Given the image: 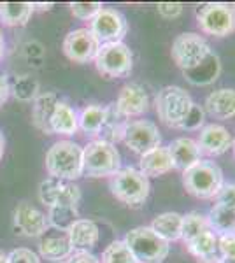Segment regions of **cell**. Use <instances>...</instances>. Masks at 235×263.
<instances>
[{
	"mask_svg": "<svg viewBox=\"0 0 235 263\" xmlns=\"http://www.w3.org/2000/svg\"><path fill=\"white\" fill-rule=\"evenodd\" d=\"M65 263H100V260L88 251H76L67 258Z\"/></svg>",
	"mask_w": 235,
	"mask_h": 263,
	"instance_id": "41",
	"label": "cell"
},
{
	"mask_svg": "<svg viewBox=\"0 0 235 263\" xmlns=\"http://www.w3.org/2000/svg\"><path fill=\"white\" fill-rule=\"evenodd\" d=\"M93 62L102 76L111 79H121L130 76L134 69V53L125 42H111L98 48Z\"/></svg>",
	"mask_w": 235,
	"mask_h": 263,
	"instance_id": "7",
	"label": "cell"
},
{
	"mask_svg": "<svg viewBox=\"0 0 235 263\" xmlns=\"http://www.w3.org/2000/svg\"><path fill=\"white\" fill-rule=\"evenodd\" d=\"M109 188L113 197L128 207H139L148 200L151 192V182L139 168H119L109 177Z\"/></svg>",
	"mask_w": 235,
	"mask_h": 263,
	"instance_id": "4",
	"label": "cell"
},
{
	"mask_svg": "<svg viewBox=\"0 0 235 263\" xmlns=\"http://www.w3.org/2000/svg\"><path fill=\"white\" fill-rule=\"evenodd\" d=\"M130 151L142 156L144 153L155 149L161 144V135L158 126L149 120H134L128 121L123 141Z\"/></svg>",
	"mask_w": 235,
	"mask_h": 263,
	"instance_id": "11",
	"label": "cell"
},
{
	"mask_svg": "<svg viewBox=\"0 0 235 263\" xmlns=\"http://www.w3.org/2000/svg\"><path fill=\"white\" fill-rule=\"evenodd\" d=\"M232 151H233V156H235V137L232 139Z\"/></svg>",
	"mask_w": 235,
	"mask_h": 263,
	"instance_id": "47",
	"label": "cell"
},
{
	"mask_svg": "<svg viewBox=\"0 0 235 263\" xmlns=\"http://www.w3.org/2000/svg\"><path fill=\"white\" fill-rule=\"evenodd\" d=\"M174 171V163L167 146H158L155 149L144 153L139 162V172L148 177H160Z\"/></svg>",
	"mask_w": 235,
	"mask_h": 263,
	"instance_id": "19",
	"label": "cell"
},
{
	"mask_svg": "<svg viewBox=\"0 0 235 263\" xmlns=\"http://www.w3.org/2000/svg\"><path fill=\"white\" fill-rule=\"evenodd\" d=\"M49 228L48 218L33 205L23 202L14 209V230L23 237H41Z\"/></svg>",
	"mask_w": 235,
	"mask_h": 263,
	"instance_id": "14",
	"label": "cell"
},
{
	"mask_svg": "<svg viewBox=\"0 0 235 263\" xmlns=\"http://www.w3.org/2000/svg\"><path fill=\"white\" fill-rule=\"evenodd\" d=\"M70 246L74 251H88L93 249L100 239V230H98L97 223L92 219H78L72 227L67 230Z\"/></svg>",
	"mask_w": 235,
	"mask_h": 263,
	"instance_id": "21",
	"label": "cell"
},
{
	"mask_svg": "<svg viewBox=\"0 0 235 263\" xmlns=\"http://www.w3.org/2000/svg\"><path fill=\"white\" fill-rule=\"evenodd\" d=\"M100 263H137L123 240H114L102 253Z\"/></svg>",
	"mask_w": 235,
	"mask_h": 263,
	"instance_id": "33",
	"label": "cell"
},
{
	"mask_svg": "<svg viewBox=\"0 0 235 263\" xmlns=\"http://www.w3.org/2000/svg\"><path fill=\"white\" fill-rule=\"evenodd\" d=\"M78 128V112L65 102H58L51 118V132L60 135H74Z\"/></svg>",
	"mask_w": 235,
	"mask_h": 263,
	"instance_id": "28",
	"label": "cell"
},
{
	"mask_svg": "<svg viewBox=\"0 0 235 263\" xmlns=\"http://www.w3.org/2000/svg\"><path fill=\"white\" fill-rule=\"evenodd\" d=\"M9 93H11V86L7 83V79L0 74V105L4 104L7 99H9Z\"/></svg>",
	"mask_w": 235,
	"mask_h": 263,
	"instance_id": "42",
	"label": "cell"
},
{
	"mask_svg": "<svg viewBox=\"0 0 235 263\" xmlns=\"http://www.w3.org/2000/svg\"><path fill=\"white\" fill-rule=\"evenodd\" d=\"M196 23L207 35L228 37L235 32V9L223 2L202 4L196 9Z\"/></svg>",
	"mask_w": 235,
	"mask_h": 263,
	"instance_id": "8",
	"label": "cell"
},
{
	"mask_svg": "<svg viewBox=\"0 0 235 263\" xmlns=\"http://www.w3.org/2000/svg\"><path fill=\"white\" fill-rule=\"evenodd\" d=\"M39 253L42 258L57 263V261L67 260V258L74 253V249H72V246H70L67 232H63V233H58V235H46L39 242Z\"/></svg>",
	"mask_w": 235,
	"mask_h": 263,
	"instance_id": "26",
	"label": "cell"
},
{
	"mask_svg": "<svg viewBox=\"0 0 235 263\" xmlns=\"http://www.w3.org/2000/svg\"><path fill=\"white\" fill-rule=\"evenodd\" d=\"M223 171L220 165L211 160H200L193 167L183 172V186L191 197L200 200L216 198L220 190L223 188Z\"/></svg>",
	"mask_w": 235,
	"mask_h": 263,
	"instance_id": "2",
	"label": "cell"
},
{
	"mask_svg": "<svg viewBox=\"0 0 235 263\" xmlns=\"http://www.w3.org/2000/svg\"><path fill=\"white\" fill-rule=\"evenodd\" d=\"M51 6H53V4H33V11H35V9L48 11V9H51Z\"/></svg>",
	"mask_w": 235,
	"mask_h": 263,
	"instance_id": "43",
	"label": "cell"
},
{
	"mask_svg": "<svg viewBox=\"0 0 235 263\" xmlns=\"http://www.w3.org/2000/svg\"><path fill=\"white\" fill-rule=\"evenodd\" d=\"M57 104L58 99L55 93H41L33 102L32 121L35 125V128H39L46 135H53V132H51V118H53Z\"/></svg>",
	"mask_w": 235,
	"mask_h": 263,
	"instance_id": "25",
	"label": "cell"
},
{
	"mask_svg": "<svg viewBox=\"0 0 235 263\" xmlns=\"http://www.w3.org/2000/svg\"><path fill=\"white\" fill-rule=\"evenodd\" d=\"M37 90H39V83L35 79L28 78V76H23L14 83L12 93H14V97L18 100L30 102L32 99H37Z\"/></svg>",
	"mask_w": 235,
	"mask_h": 263,
	"instance_id": "34",
	"label": "cell"
},
{
	"mask_svg": "<svg viewBox=\"0 0 235 263\" xmlns=\"http://www.w3.org/2000/svg\"><path fill=\"white\" fill-rule=\"evenodd\" d=\"M220 74H221V62L214 51L200 65H196L195 69L183 72L185 79L188 83L193 84V86H209V84H212L220 78Z\"/></svg>",
	"mask_w": 235,
	"mask_h": 263,
	"instance_id": "24",
	"label": "cell"
},
{
	"mask_svg": "<svg viewBox=\"0 0 235 263\" xmlns=\"http://www.w3.org/2000/svg\"><path fill=\"white\" fill-rule=\"evenodd\" d=\"M204 112L214 120H232L235 118V90L233 88H220L207 95L204 102Z\"/></svg>",
	"mask_w": 235,
	"mask_h": 263,
	"instance_id": "18",
	"label": "cell"
},
{
	"mask_svg": "<svg viewBox=\"0 0 235 263\" xmlns=\"http://www.w3.org/2000/svg\"><path fill=\"white\" fill-rule=\"evenodd\" d=\"M186 249L190 254L198 260V263H220V253H218V235L211 230L200 233L190 242H186Z\"/></svg>",
	"mask_w": 235,
	"mask_h": 263,
	"instance_id": "22",
	"label": "cell"
},
{
	"mask_svg": "<svg viewBox=\"0 0 235 263\" xmlns=\"http://www.w3.org/2000/svg\"><path fill=\"white\" fill-rule=\"evenodd\" d=\"M0 263H7V254L4 251H0Z\"/></svg>",
	"mask_w": 235,
	"mask_h": 263,
	"instance_id": "46",
	"label": "cell"
},
{
	"mask_svg": "<svg viewBox=\"0 0 235 263\" xmlns=\"http://www.w3.org/2000/svg\"><path fill=\"white\" fill-rule=\"evenodd\" d=\"M183 4L179 2H160L156 6V11L158 14L161 16L164 20H174V18H179L183 14Z\"/></svg>",
	"mask_w": 235,
	"mask_h": 263,
	"instance_id": "38",
	"label": "cell"
},
{
	"mask_svg": "<svg viewBox=\"0 0 235 263\" xmlns=\"http://www.w3.org/2000/svg\"><path fill=\"white\" fill-rule=\"evenodd\" d=\"M209 230L218 237L235 235V207L216 202L206 216Z\"/></svg>",
	"mask_w": 235,
	"mask_h": 263,
	"instance_id": "23",
	"label": "cell"
},
{
	"mask_svg": "<svg viewBox=\"0 0 235 263\" xmlns=\"http://www.w3.org/2000/svg\"><path fill=\"white\" fill-rule=\"evenodd\" d=\"M209 230L207 218L200 213H190L183 216V230H181V240L183 242H190L196 235Z\"/></svg>",
	"mask_w": 235,
	"mask_h": 263,
	"instance_id": "32",
	"label": "cell"
},
{
	"mask_svg": "<svg viewBox=\"0 0 235 263\" xmlns=\"http://www.w3.org/2000/svg\"><path fill=\"white\" fill-rule=\"evenodd\" d=\"M128 121L130 120L119 111L114 102L105 105V116H104V123L100 126V132H98V141L109 142L113 146L116 142H121Z\"/></svg>",
	"mask_w": 235,
	"mask_h": 263,
	"instance_id": "20",
	"label": "cell"
},
{
	"mask_svg": "<svg viewBox=\"0 0 235 263\" xmlns=\"http://www.w3.org/2000/svg\"><path fill=\"white\" fill-rule=\"evenodd\" d=\"M7 263H41V260L32 249L18 248L7 254Z\"/></svg>",
	"mask_w": 235,
	"mask_h": 263,
	"instance_id": "37",
	"label": "cell"
},
{
	"mask_svg": "<svg viewBox=\"0 0 235 263\" xmlns=\"http://www.w3.org/2000/svg\"><path fill=\"white\" fill-rule=\"evenodd\" d=\"M4 46H6V42H4V33H2V28H0V58L4 57Z\"/></svg>",
	"mask_w": 235,
	"mask_h": 263,
	"instance_id": "45",
	"label": "cell"
},
{
	"mask_svg": "<svg viewBox=\"0 0 235 263\" xmlns=\"http://www.w3.org/2000/svg\"><path fill=\"white\" fill-rule=\"evenodd\" d=\"M211 53H212V49H211V46L207 44V41L204 39L202 35L193 33V32L179 33L172 42V48H170V54H172L174 63H176L183 72L195 69V67L200 65Z\"/></svg>",
	"mask_w": 235,
	"mask_h": 263,
	"instance_id": "9",
	"label": "cell"
},
{
	"mask_svg": "<svg viewBox=\"0 0 235 263\" xmlns=\"http://www.w3.org/2000/svg\"><path fill=\"white\" fill-rule=\"evenodd\" d=\"M232 7H233V9H235V4H232Z\"/></svg>",
	"mask_w": 235,
	"mask_h": 263,
	"instance_id": "48",
	"label": "cell"
},
{
	"mask_svg": "<svg viewBox=\"0 0 235 263\" xmlns=\"http://www.w3.org/2000/svg\"><path fill=\"white\" fill-rule=\"evenodd\" d=\"M218 253L223 263H235V235L218 237Z\"/></svg>",
	"mask_w": 235,
	"mask_h": 263,
	"instance_id": "36",
	"label": "cell"
},
{
	"mask_svg": "<svg viewBox=\"0 0 235 263\" xmlns=\"http://www.w3.org/2000/svg\"><path fill=\"white\" fill-rule=\"evenodd\" d=\"M78 219H79V211L76 207H67V205L49 207L48 224L60 232H67Z\"/></svg>",
	"mask_w": 235,
	"mask_h": 263,
	"instance_id": "31",
	"label": "cell"
},
{
	"mask_svg": "<svg viewBox=\"0 0 235 263\" xmlns=\"http://www.w3.org/2000/svg\"><path fill=\"white\" fill-rule=\"evenodd\" d=\"M151 230L165 242H176L181 240V230H183V214L179 213H164L158 214L153 223L149 224Z\"/></svg>",
	"mask_w": 235,
	"mask_h": 263,
	"instance_id": "27",
	"label": "cell"
},
{
	"mask_svg": "<svg viewBox=\"0 0 235 263\" xmlns=\"http://www.w3.org/2000/svg\"><path fill=\"white\" fill-rule=\"evenodd\" d=\"M114 104L126 118H134L140 116L149 109V97L148 91L140 84L128 83L119 90L118 100Z\"/></svg>",
	"mask_w": 235,
	"mask_h": 263,
	"instance_id": "16",
	"label": "cell"
},
{
	"mask_svg": "<svg viewBox=\"0 0 235 263\" xmlns=\"http://www.w3.org/2000/svg\"><path fill=\"white\" fill-rule=\"evenodd\" d=\"M193 107L195 102L190 97V93L185 88L174 86V84L161 88L155 99V109L158 118L169 128L183 130Z\"/></svg>",
	"mask_w": 235,
	"mask_h": 263,
	"instance_id": "1",
	"label": "cell"
},
{
	"mask_svg": "<svg viewBox=\"0 0 235 263\" xmlns=\"http://www.w3.org/2000/svg\"><path fill=\"white\" fill-rule=\"evenodd\" d=\"M196 144H198L202 155L221 156L232 147V135L225 126L211 123V125H206L200 130Z\"/></svg>",
	"mask_w": 235,
	"mask_h": 263,
	"instance_id": "15",
	"label": "cell"
},
{
	"mask_svg": "<svg viewBox=\"0 0 235 263\" xmlns=\"http://www.w3.org/2000/svg\"><path fill=\"white\" fill-rule=\"evenodd\" d=\"M123 242L137 263H164L170 253V244L158 237L151 227H137L126 232Z\"/></svg>",
	"mask_w": 235,
	"mask_h": 263,
	"instance_id": "5",
	"label": "cell"
},
{
	"mask_svg": "<svg viewBox=\"0 0 235 263\" xmlns=\"http://www.w3.org/2000/svg\"><path fill=\"white\" fill-rule=\"evenodd\" d=\"M100 2H72L70 4V12L74 18L83 20V21H92L98 14V11L102 9Z\"/></svg>",
	"mask_w": 235,
	"mask_h": 263,
	"instance_id": "35",
	"label": "cell"
},
{
	"mask_svg": "<svg viewBox=\"0 0 235 263\" xmlns=\"http://www.w3.org/2000/svg\"><path fill=\"white\" fill-rule=\"evenodd\" d=\"M33 12L30 2H0V20L7 27H25Z\"/></svg>",
	"mask_w": 235,
	"mask_h": 263,
	"instance_id": "29",
	"label": "cell"
},
{
	"mask_svg": "<svg viewBox=\"0 0 235 263\" xmlns=\"http://www.w3.org/2000/svg\"><path fill=\"white\" fill-rule=\"evenodd\" d=\"M4 151H6V141H4V135L0 134V160L4 156Z\"/></svg>",
	"mask_w": 235,
	"mask_h": 263,
	"instance_id": "44",
	"label": "cell"
},
{
	"mask_svg": "<svg viewBox=\"0 0 235 263\" xmlns=\"http://www.w3.org/2000/svg\"><path fill=\"white\" fill-rule=\"evenodd\" d=\"M39 198L44 205H67L78 209L81 202V190L78 184L72 181L57 179V177H48L41 182L39 186Z\"/></svg>",
	"mask_w": 235,
	"mask_h": 263,
	"instance_id": "12",
	"label": "cell"
},
{
	"mask_svg": "<svg viewBox=\"0 0 235 263\" xmlns=\"http://www.w3.org/2000/svg\"><path fill=\"white\" fill-rule=\"evenodd\" d=\"M204 121H206V112H204V107H200L198 104H195L193 111H191L190 118L185 123L183 130H198L200 126H204Z\"/></svg>",
	"mask_w": 235,
	"mask_h": 263,
	"instance_id": "39",
	"label": "cell"
},
{
	"mask_svg": "<svg viewBox=\"0 0 235 263\" xmlns=\"http://www.w3.org/2000/svg\"><path fill=\"white\" fill-rule=\"evenodd\" d=\"M119 168H121V156L116 146L97 139L83 147V176L111 177Z\"/></svg>",
	"mask_w": 235,
	"mask_h": 263,
	"instance_id": "6",
	"label": "cell"
},
{
	"mask_svg": "<svg viewBox=\"0 0 235 263\" xmlns=\"http://www.w3.org/2000/svg\"><path fill=\"white\" fill-rule=\"evenodd\" d=\"M220 263H223V261H220Z\"/></svg>",
	"mask_w": 235,
	"mask_h": 263,
	"instance_id": "50",
	"label": "cell"
},
{
	"mask_svg": "<svg viewBox=\"0 0 235 263\" xmlns=\"http://www.w3.org/2000/svg\"><path fill=\"white\" fill-rule=\"evenodd\" d=\"M88 30L95 35L100 46L111 44V42H123V37L128 32V23L118 9L102 7L95 18L89 21Z\"/></svg>",
	"mask_w": 235,
	"mask_h": 263,
	"instance_id": "10",
	"label": "cell"
},
{
	"mask_svg": "<svg viewBox=\"0 0 235 263\" xmlns=\"http://www.w3.org/2000/svg\"><path fill=\"white\" fill-rule=\"evenodd\" d=\"M104 116H105L104 105H98V104L86 105L78 116V125L86 135L98 137V132H100V126L104 123Z\"/></svg>",
	"mask_w": 235,
	"mask_h": 263,
	"instance_id": "30",
	"label": "cell"
},
{
	"mask_svg": "<svg viewBox=\"0 0 235 263\" xmlns=\"http://www.w3.org/2000/svg\"><path fill=\"white\" fill-rule=\"evenodd\" d=\"M46 171L57 179H78L83 176V147L72 141L55 142L46 153Z\"/></svg>",
	"mask_w": 235,
	"mask_h": 263,
	"instance_id": "3",
	"label": "cell"
},
{
	"mask_svg": "<svg viewBox=\"0 0 235 263\" xmlns=\"http://www.w3.org/2000/svg\"><path fill=\"white\" fill-rule=\"evenodd\" d=\"M167 147H169L174 168H177L181 172L188 171V168L193 167L195 163H198L202 160V153H200V147L195 139L179 137L170 142Z\"/></svg>",
	"mask_w": 235,
	"mask_h": 263,
	"instance_id": "17",
	"label": "cell"
},
{
	"mask_svg": "<svg viewBox=\"0 0 235 263\" xmlns=\"http://www.w3.org/2000/svg\"><path fill=\"white\" fill-rule=\"evenodd\" d=\"M216 202L235 207V184H223V188L216 195Z\"/></svg>",
	"mask_w": 235,
	"mask_h": 263,
	"instance_id": "40",
	"label": "cell"
},
{
	"mask_svg": "<svg viewBox=\"0 0 235 263\" xmlns=\"http://www.w3.org/2000/svg\"><path fill=\"white\" fill-rule=\"evenodd\" d=\"M98 48L100 44L88 28L72 30L67 33L65 41H63V53L74 63H88L95 60Z\"/></svg>",
	"mask_w": 235,
	"mask_h": 263,
	"instance_id": "13",
	"label": "cell"
},
{
	"mask_svg": "<svg viewBox=\"0 0 235 263\" xmlns=\"http://www.w3.org/2000/svg\"><path fill=\"white\" fill-rule=\"evenodd\" d=\"M57 263H65V261H57Z\"/></svg>",
	"mask_w": 235,
	"mask_h": 263,
	"instance_id": "49",
	"label": "cell"
}]
</instances>
